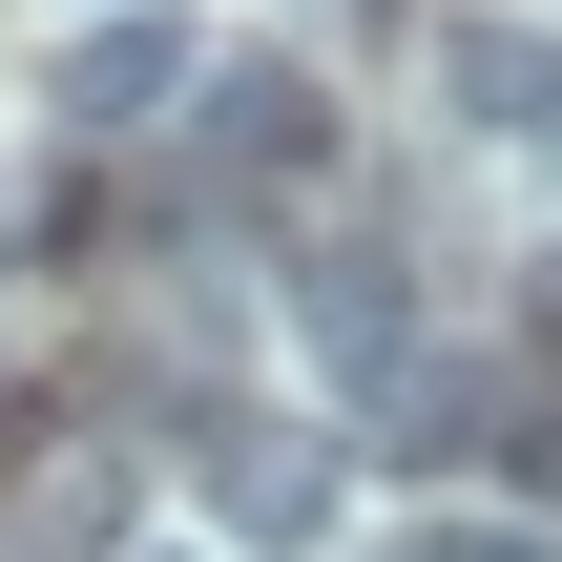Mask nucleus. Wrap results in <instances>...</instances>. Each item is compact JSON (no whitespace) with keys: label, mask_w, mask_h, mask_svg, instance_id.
Wrapping results in <instances>:
<instances>
[{"label":"nucleus","mask_w":562,"mask_h":562,"mask_svg":"<svg viewBox=\"0 0 562 562\" xmlns=\"http://www.w3.org/2000/svg\"><path fill=\"white\" fill-rule=\"evenodd\" d=\"M188 480H209V521H229L250 562L334 542V438H313V417H209V438H188Z\"/></svg>","instance_id":"obj_1"},{"label":"nucleus","mask_w":562,"mask_h":562,"mask_svg":"<svg viewBox=\"0 0 562 562\" xmlns=\"http://www.w3.org/2000/svg\"><path fill=\"white\" fill-rule=\"evenodd\" d=\"M438 104H459L480 146H562V21L542 0H459V21H438Z\"/></svg>","instance_id":"obj_2"},{"label":"nucleus","mask_w":562,"mask_h":562,"mask_svg":"<svg viewBox=\"0 0 562 562\" xmlns=\"http://www.w3.org/2000/svg\"><path fill=\"white\" fill-rule=\"evenodd\" d=\"M292 334H313V355H334V375L375 396V375L417 355V271H396L375 229H313V271H292Z\"/></svg>","instance_id":"obj_3"},{"label":"nucleus","mask_w":562,"mask_h":562,"mask_svg":"<svg viewBox=\"0 0 562 562\" xmlns=\"http://www.w3.org/2000/svg\"><path fill=\"white\" fill-rule=\"evenodd\" d=\"M209 167H229V188H313V167H334V104H313L292 63H229V83H209Z\"/></svg>","instance_id":"obj_4"},{"label":"nucleus","mask_w":562,"mask_h":562,"mask_svg":"<svg viewBox=\"0 0 562 562\" xmlns=\"http://www.w3.org/2000/svg\"><path fill=\"white\" fill-rule=\"evenodd\" d=\"M167 83H188V21H104V42H63V83H42V104L104 146V125H167Z\"/></svg>","instance_id":"obj_5"},{"label":"nucleus","mask_w":562,"mask_h":562,"mask_svg":"<svg viewBox=\"0 0 562 562\" xmlns=\"http://www.w3.org/2000/svg\"><path fill=\"white\" fill-rule=\"evenodd\" d=\"M355 417H375V438H396V459H459V438H480V417H501V375H480V355H396V375H375V396H355Z\"/></svg>","instance_id":"obj_6"},{"label":"nucleus","mask_w":562,"mask_h":562,"mask_svg":"<svg viewBox=\"0 0 562 562\" xmlns=\"http://www.w3.org/2000/svg\"><path fill=\"white\" fill-rule=\"evenodd\" d=\"M375 562H562V521H521V501H438V521H396Z\"/></svg>","instance_id":"obj_7"},{"label":"nucleus","mask_w":562,"mask_h":562,"mask_svg":"<svg viewBox=\"0 0 562 562\" xmlns=\"http://www.w3.org/2000/svg\"><path fill=\"white\" fill-rule=\"evenodd\" d=\"M521 334H542V375H562V250H542V292H521Z\"/></svg>","instance_id":"obj_8"},{"label":"nucleus","mask_w":562,"mask_h":562,"mask_svg":"<svg viewBox=\"0 0 562 562\" xmlns=\"http://www.w3.org/2000/svg\"><path fill=\"white\" fill-rule=\"evenodd\" d=\"M542 21H562V0H542Z\"/></svg>","instance_id":"obj_9"}]
</instances>
